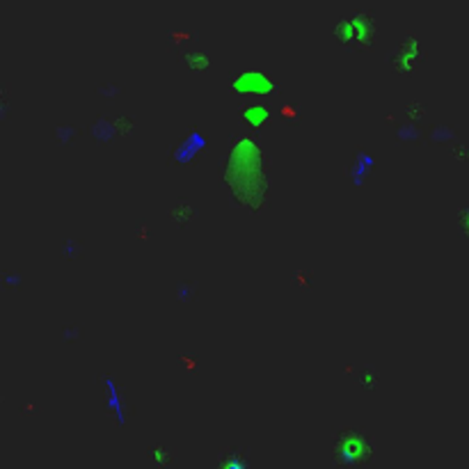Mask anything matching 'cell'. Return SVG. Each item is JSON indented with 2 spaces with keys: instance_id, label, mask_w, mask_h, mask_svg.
<instances>
[{
  "instance_id": "obj_1",
  "label": "cell",
  "mask_w": 469,
  "mask_h": 469,
  "mask_svg": "<svg viewBox=\"0 0 469 469\" xmlns=\"http://www.w3.org/2000/svg\"><path fill=\"white\" fill-rule=\"evenodd\" d=\"M339 42L348 48H366L371 46L375 37V19L371 12H355V15L346 16L339 21L337 30H334Z\"/></svg>"
}]
</instances>
